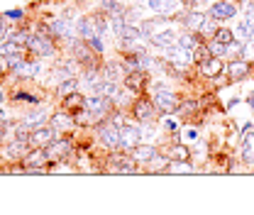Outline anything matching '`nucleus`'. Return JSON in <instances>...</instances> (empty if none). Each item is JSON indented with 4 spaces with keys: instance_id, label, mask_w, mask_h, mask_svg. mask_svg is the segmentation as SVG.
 Masks as SVG:
<instances>
[{
    "instance_id": "obj_1",
    "label": "nucleus",
    "mask_w": 254,
    "mask_h": 215,
    "mask_svg": "<svg viewBox=\"0 0 254 215\" xmlns=\"http://www.w3.org/2000/svg\"><path fill=\"white\" fill-rule=\"evenodd\" d=\"M152 103H154V108H157L159 113H174V110H179V98H176V93L171 91H164V88H159L154 93V98H152Z\"/></svg>"
},
{
    "instance_id": "obj_2",
    "label": "nucleus",
    "mask_w": 254,
    "mask_h": 215,
    "mask_svg": "<svg viewBox=\"0 0 254 215\" xmlns=\"http://www.w3.org/2000/svg\"><path fill=\"white\" fill-rule=\"evenodd\" d=\"M98 137L108 149H118L120 147V125L115 123H103L98 127Z\"/></svg>"
},
{
    "instance_id": "obj_3",
    "label": "nucleus",
    "mask_w": 254,
    "mask_h": 215,
    "mask_svg": "<svg viewBox=\"0 0 254 215\" xmlns=\"http://www.w3.org/2000/svg\"><path fill=\"white\" fill-rule=\"evenodd\" d=\"M118 39L123 42V47H127V49H139L147 39H144V32L142 30H137V27H129V25H125L123 30L118 32Z\"/></svg>"
},
{
    "instance_id": "obj_4",
    "label": "nucleus",
    "mask_w": 254,
    "mask_h": 215,
    "mask_svg": "<svg viewBox=\"0 0 254 215\" xmlns=\"http://www.w3.org/2000/svg\"><path fill=\"white\" fill-rule=\"evenodd\" d=\"M73 57H76V62H81L86 69H95V62H98V52H95L93 47L83 39V42H76L73 44Z\"/></svg>"
},
{
    "instance_id": "obj_5",
    "label": "nucleus",
    "mask_w": 254,
    "mask_h": 215,
    "mask_svg": "<svg viewBox=\"0 0 254 215\" xmlns=\"http://www.w3.org/2000/svg\"><path fill=\"white\" fill-rule=\"evenodd\" d=\"M83 108H86V110H91V113L95 115V120H98V118L108 115V110H110V98H105L103 93H93V95H88V98H86Z\"/></svg>"
},
{
    "instance_id": "obj_6",
    "label": "nucleus",
    "mask_w": 254,
    "mask_h": 215,
    "mask_svg": "<svg viewBox=\"0 0 254 215\" xmlns=\"http://www.w3.org/2000/svg\"><path fill=\"white\" fill-rule=\"evenodd\" d=\"M169 62L174 64L179 71H186L190 64H193V54H190V49H186V47L174 44V47L169 49Z\"/></svg>"
},
{
    "instance_id": "obj_7",
    "label": "nucleus",
    "mask_w": 254,
    "mask_h": 215,
    "mask_svg": "<svg viewBox=\"0 0 254 215\" xmlns=\"http://www.w3.org/2000/svg\"><path fill=\"white\" fill-rule=\"evenodd\" d=\"M22 161H25V169H44L52 159H49V152L44 147H32L30 152L22 156Z\"/></svg>"
},
{
    "instance_id": "obj_8",
    "label": "nucleus",
    "mask_w": 254,
    "mask_h": 215,
    "mask_svg": "<svg viewBox=\"0 0 254 215\" xmlns=\"http://www.w3.org/2000/svg\"><path fill=\"white\" fill-rule=\"evenodd\" d=\"M54 140H57V130H54V127H42V125H39V127L32 130L30 144L32 147H44V149H47Z\"/></svg>"
},
{
    "instance_id": "obj_9",
    "label": "nucleus",
    "mask_w": 254,
    "mask_h": 215,
    "mask_svg": "<svg viewBox=\"0 0 254 215\" xmlns=\"http://www.w3.org/2000/svg\"><path fill=\"white\" fill-rule=\"evenodd\" d=\"M27 47H30L34 54H39V57H52V54H54V42H52V37H47V34H32Z\"/></svg>"
},
{
    "instance_id": "obj_10",
    "label": "nucleus",
    "mask_w": 254,
    "mask_h": 215,
    "mask_svg": "<svg viewBox=\"0 0 254 215\" xmlns=\"http://www.w3.org/2000/svg\"><path fill=\"white\" fill-rule=\"evenodd\" d=\"M125 88L132 93H142L147 88V71H142V69L129 71L125 76Z\"/></svg>"
},
{
    "instance_id": "obj_11",
    "label": "nucleus",
    "mask_w": 254,
    "mask_h": 215,
    "mask_svg": "<svg viewBox=\"0 0 254 215\" xmlns=\"http://www.w3.org/2000/svg\"><path fill=\"white\" fill-rule=\"evenodd\" d=\"M142 140V132L137 127H120V149L125 152H132Z\"/></svg>"
},
{
    "instance_id": "obj_12",
    "label": "nucleus",
    "mask_w": 254,
    "mask_h": 215,
    "mask_svg": "<svg viewBox=\"0 0 254 215\" xmlns=\"http://www.w3.org/2000/svg\"><path fill=\"white\" fill-rule=\"evenodd\" d=\"M154 103L152 100H137L134 103V108H132V113H134V118L139 120V123L144 125H152V120H154Z\"/></svg>"
},
{
    "instance_id": "obj_13",
    "label": "nucleus",
    "mask_w": 254,
    "mask_h": 215,
    "mask_svg": "<svg viewBox=\"0 0 254 215\" xmlns=\"http://www.w3.org/2000/svg\"><path fill=\"white\" fill-rule=\"evenodd\" d=\"M47 152H49V159H52V161L68 159V154H71V142H68V140H54V142L47 147Z\"/></svg>"
},
{
    "instance_id": "obj_14",
    "label": "nucleus",
    "mask_w": 254,
    "mask_h": 215,
    "mask_svg": "<svg viewBox=\"0 0 254 215\" xmlns=\"http://www.w3.org/2000/svg\"><path fill=\"white\" fill-rule=\"evenodd\" d=\"M152 44H157L161 49H171L174 44H179V37L174 30H159L152 34Z\"/></svg>"
},
{
    "instance_id": "obj_15",
    "label": "nucleus",
    "mask_w": 254,
    "mask_h": 215,
    "mask_svg": "<svg viewBox=\"0 0 254 215\" xmlns=\"http://www.w3.org/2000/svg\"><path fill=\"white\" fill-rule=\"evenodd\" d=\"M250 73V62L247 59H237V62L227 64V78L230 81H242Z\"/></svg>"
},
{
    "instance_id": "obj_16",
    "label": "nucleus",
    "mask_w": 254,
    "mask_h": 215,
    "mask_svg": "<svg viewBox=\"0 0 254 215\" xmlns=\"http://www.w3.org/2000/svg\"><path fill=\"white\" fill-rule=\"evenodd\" d=\"M132 156H134V161H137V164H152L159 154H157V149H154L152 144H137V147L132 149Z\"/></svg>"
},
{
    "instance_id": "obj_17",
    "label": "nucleus",
    "mask_w": 254,
    "mask_h": 215,
    "mask_svg": "<svg viewBox=\"0 0 254 215\" xmlns=\"http://www.w3.org/2000/svg\"><path fill=\"white\" fill-rule=\"evenodd\" d=\"M73 115L68 113V110H62V113H54V118H52V127L57 130V132H68V130H73Z\"/></svg>"
},
{
    "instance_id": "obj_18",
    "label": "nucleus",
    "mask_w": 254,
    "mask_h": 215,
    "mask_svg": "<svg viewBox=\"0 0 254 215\" xmlns=\"http://www.w3.org/2000/svg\"><path fill=\"white\" fill-rule=\"evenodd\" d=\"M186 27L190 32H208L210 25H208V17L203 12H189L186 15Z\"/></svg>"
},
{
    "instance_id": "obj_19",
    "label": "nucleus",
    "mask_w": 254,
    "mask_h": 215,
    "mask_svg": "<svg viewBox=\"0 0 254 215\" xmlns=\"http://www.w3.org/2000/svg\"><path fill=\"white\" fill-rule=\"evenodd\" d=\"M179 5H181V0H149V7L159 15H174Z\"/></svg>"
},
{
    "instance_id": "obj_20",
    "label": "nucleus",
    "mask_w": 254,
    "mask_h": 215,
    "mask_svg": "<svg viewBox=\"0 0 254 215\" xmlns=\"http://www.w3.org/2000/svg\"><path fill=\"white\" fill-rule=\"evenodd\" d=\"M113 169L118 174H134L137 171V161H134V156H115L113 159Z\"/></svg>"
},
{
    "instance_id": "obj_21",
    "label": "nucleus",
    "mask_w": 254,
    "mask_h": 215,
    "mask_svg": "<svg viewBox=\"0 0 254 215\" xmlns=\"http://www.w3.org/2000/svg\"><path fill=\"white\" fill-rule=\"evenodd\" d=\"M200 71H203V76H208V78H218L222 73V62L218 57H210L208 62L200 64Z\"/></svg>"
},
{
    "instance_id": "obj_22",
    "label": "nucleus",
    "mask_w": 254,
    "mask_h": 215,
    "mask_svg": "<svg viewBox=\"0 0 254 215\" xmlns=\"http://www.w3.org/2000/svg\"><path fill=\"white\" fill-rule=\"evenodd\" d=\"M125 76H127V71L120 64H108L103 78H105V81H115V83H125Z\"/></svg>"
},
{
    "instance_id": "obj_23",
    "label": "nucleus",
    "mask_w": 254,
    "mask_h": 215,
    "mask_svg": "<svg viewBox=\"0 0 254 215\" xmlns=\"http://www.w3.org/2000/svg\"><path fill=\"white\" fill-rule=\"evenodd\" d=\"M83 103H86V98H83L81 93H76V91L68 93V95H64V108H66L71 115H73L76 110H81V108H83Z\"/></svg>"
},
{
    "instance_id": "obj_24",
    "label": "nucleus",
    "mask_w": 254,
    "mask_h": 215,
    "mask_svg": "<svg viewBox=\"0 0 254 215\" xmlns=\"http://www.w3.org/2000/svg\"><path fill=\"white\" fill-rule=\"evenodd\" d=\"M235 12H237V7H235L232 2H225V0H222V2H215V5H213V17H218V20H230Z\"/></svg>"
},
{
    "instance_id": "obj_25",
    "label": "nucleus",
    "mask_w": 254,
    "mask_h": 215,
    "mask_svg": "<svg viewBox=\"0 0 254 215\" xmlns=\"http://www.w3.org/2000/svg\"><path fill=\"white\" fill-rule=\"evenodd\" d=\"M78 34H81V39H86V42H91V39H95V37H100V34L95 32L93 17H83V20L78 22Z\"/></svg>"
},
{
    "instance_id": "obj_26",
    "label": "nucleus",
    "mask_w": 254,
    "mask_h": 215,
    "mask_svg": "<svg viewBox=\"0 0 254 215\" xmlns=\"http://www.w3.org/2000/svg\"><path fill=\"white\" fill-rule=\"evenodd\" d=\"M235 37H237V39H240L242 44H247V42H250V39L254 37V27L250 25V20H247V17H245V20H242V22L237 25V30H235Z\"/></svg>"
},
{
    "instance_id": "obj_27",
    "label": "nucleus",
    "mask_w": 254,
    "mask_h": 215,
    "mask_svg": "<svg viewBox=\"0 0 254 215\" xmlns=\"http://www.w3.org/2000/svg\"><path fill=\"white\" fill-rule=\"evenodd\" d=\"M166 174H193V166H190L189 161H179V159H171L169 164H166V169H164Z\"/></svg>"
},
{
    "instance_id": "obj_28",
    "label": "nucleus",
    "mask_w": 254,
    "mask_h": 215,
    "mask_svg": "<svg viewBox=\"0 0 254 215\" xmlns=\"http://www.w3.org/2000/svg\"><path fill=\"white\" fill-rule=\"evenodd\" d=\"M242 154H245V161L254 164V132L245 135V142H242Z\"/></svg>"
},
{
    "instance_id": "obj_29",
    "label": "nucleus",
    "mask_w": 254,
    "mask_h": 215,
    "mask_svg": "<svg viewBox=\"0 0 254 215\" xmlns=\"http://www.w3.org/2000/svg\"><path fill=\"white\" fill-rule=\"evenodd\" d=\"M190 54H193V62L195 64H203V62H208V59L213 57V52H210V47H208V44H198Z\"/></svg>"
},
{
    "instance_id": "obj_30",
    "label": "nucleus",
    "mask_w": 254,
    "mask_h": 215,
    "mask_svg": "<svg viewBox=\"0 0 254 215\" xmlns=\"http://www.w3.org/2000/svg\"><path fill=\"white\" fill-rule=\"evenodd\" d=\"M12 54H20V44L12 42V39H2L0 42V57H12Z\"/></svg>"
},
{
    "instance_id": "obj_31",
    "label": "nucleus",
    "mask_w": 254,
    "mask_h": 215,
    "mask_svg": "<svg viewBox=\"0 0 254 215\" xmlns=\"http://www.w3.org/2000/svg\"><path fill=\"white\" fill-rule=\"evenodd\" d=\"M44 118H47V110L39 108V110H34V113H30V115L25 118V123L30 125V127H39V125L44 123Z\"/></svg>"
},
{
    "instance_id": "obj_32",
    "label": "nucleus",
    "mask_w": 254,
    "mask_h": 215,
    "mask_svg": "<svg viewBox=\"0 0 254 215\" xmlns=\"http://www.w3.org/2000/svg\"><path fill=\"white\" fill-rule=\"evenodd\" d=\"M169 159H179V161H189V149L186 144H174L169 149Z\"/></svg>"
},
{
    "instance_id": "obj_33",
    "label": "nucleus",
    "mask_w": 254,
    "mask_h": 215,
    "mask_svg": "<svg viewBox=\"0 0 254 215\" xmlns=\"http://www.w3.org/2000/svg\"><path fill=\"white\" fill-rule=\"evenodd\" d=\"M215 42H220V44H225V47L230 49V47H232V42H235V32L218 30V32H215Z\"/></svg>"
},
{
    "instance_id": "obj_34",
    "label": "nucleus",
    "mask_w": 254,
    "mask_h": 215,
    "mask_svg": "<svg viewBox=\"0 0 254 215\" xmlns=\"http://www.w3.org/2000/svg\"><path fill=\"white\" fill-rule=\"evenodd\" d=\"M15 140H22V142H30V137H32V130H30V125L27 123H20L15 130Z\"/></svg>"
},
{
    "instance_id": "obj_35",
    "label": "nucleus",
    "mask_w": 254,
    "mask_h": 215,
    "mask_svg": "<svg viewBox=\"0 0 254 215\" xmlns=\"http://www.w3.org/2000/svg\"><path fill=\"white\" fill-rule=\"evenodd\" d=\"M37 71H39V66H37L34 62H22L20 64V69H17V73L25 76V78H27V76H34Z\"/></svg>"
},
{
    "instance_id": "obj_36",
    "label": "nucleus",
    "mask_w": 254,
    "mask_h": 215,
    "mask_svg": "<svg viewBox=\"0 0 254 215\" xmlns=\"http://www.w3.org/2000/svg\"><path fill=\"white\" fill-rule=\"evenodd\" d=\"M76 83H78V81H76L73 76H66V78H64V83L59 86V93H62V95H68V93H73V91H76Z\"/></svg>"
},
{
    "instance_id": "obj_37",
    "label": "nucleus",
    "mask_w": 254,
    "mask_h": 215,
    "mask_svg": "<svg viewBox=\"0 0 254 215\" xmlns=\"http://www.w3.org/2000/svg\"><path fill=\"white\" fill-rule=\"evenodd\" d=\"M179 44H181V47H186V49H190V52H193V49H195V47H198L200 42H198V39H195L193 34H181V37H179Z\"/></svg>"
},
{
    "instance_id": "obj_38",
    "label": "nucleus",
    "mask_w": 254,
    "mask_h": 215,
    "mask_svg": "<svg viewBox=\"0 0 254 215\" xmlns=\"http://www.w3.org/2000/svg\"><path fill=\"white\" fill-rule=\"evenodd\" d=\"M103 10L108 15H123V7L115 2V0H103Z\"/></svg>"
},
{
    "instance_id": "obj_39",
    "label": "nucleus",
    "mask_w": 254,
    "mask_h": 215,
    "mask_svg": "<svg viewBox=\"0 0 254 215\" xmlns=\"http://www.w3.org/2000/svg\"><path fill=\"white\" fill-rule=\"evenodd\" d=\"M208 47H210L213 57H225V54H227V47H225V44H220V42H215V39H213Z\"/></svg>"
},
{
    "instance_id": "obj_40",
    "label": "nucleus",
    "mask_w": 254,
    "mask_h": 215,
    "mask_svg": "<svg viewBox=\"0 0 254 215\" xmlns=\"http://www.w3.org/2000/svg\"><path fill=\"white\" fill-rule=\"evenodd\" d=\"M245 59H254V39L247 42V52H245Z\"/></svg>"
},
{
    "instance_id": "obj_41",
    "label": "nucleus",
    "mask_w": 254,
    "mask_h": 215,
    "mask_svg": "<svg viewBox=\"0 0 254 215\" xmlns=\"http://www.w3.org/2000/svg\"><path fill=\"white\" fill-rule=\"evenodd\" d=\"M7 132H10V125L5 123V120H0V140H2V137H5Z\"/></svg>"
},
{
    "instance_id": "obj_42",
    "label": "nucleus",
    "mask_w": 254,
    "mask_h": 215,
    "mask_svg": "<svg viewBox=\"0 0 254 215\" xmlns=\"http://www.w3.org/2000/svg\"><path fill=\"white\" fill-rule=\"evenodd\" d=\"M245 17L250 20V25L254 27V7H250V10H245Z\"/></svg>"
},
{
    "instance_id": "obj_43",
    "label": "nucleus",
    "mask_w": 254,
    "mask_h": 215,
    "mask_svg": "<svg viewBox=\"0 0 254 215\" xmlns=\"http://www.w3.org/2000/svg\"><path fill=\"white\" fill-rule=\"evenodd\" d=\"M17 100H27V103H34V98L27 95V93H17Z\"/></svg>"
},
{
    "instance_id": "obj_44",
    "label": "nucleus",
    "mask_w": 254,
    "mask_h": 215,
    "mask_svg": "<svg viewBox=\"0 0 254 215\" xmlns=\"http://www.w3.org/2000/svg\"><path fill=\"white\" fill-rule=\"evenodd\" d=\"M181 5H184V7H193V5H195V0H181Z\"/></svg>"
},
{
    "instance_id": "obj_45",
    "label": "nucleus",
    "mask_w": 254,
    "mask_h": 215,
    "mask_svg": "<svg viewBox=\"0 0 254 215\" xmlns=\"http://www.w3.org/2000/svg\"><path fill=\"white\" fill-rule=\"evenodd\" d=\"M250 108H252V110H254V93H252V95H250Z\"/></svg>"
},
{
    "instance_id": "obj_46",
    "label": "nucleus",
    "mask_w": 254,
    "mask_h": 215,
    "mask_svg": "<svg viewBox=\"0 0 254 215\" xmlns=\"http://www.w3.org/2000/svg\"><path fill=\"white\" fill-rule=\"evenodd\" d=\"M0 120H5V113H2V108H0Z\"/></svg>"
},
{
    "instance_id": "obj_47",
    "label": "nucleus",
    "mask_w": 254,
    "mask_h": 215,
    "mask_svg": "<svg viewBox=\"0 0 254 215\" xmlns=\"http://www.w3.org/2000/svg\"><path fill=\"white\" fill-rule=\"evenodd\" d=\"M2 71H5V64H0V73H2Z\"/></svg>"
},
{
    "instance_id": "obj_48",
    "label": "nucleus",
    "mask_w": 254,
    "mask_h": 215,
    "mask_svg": "<svg viewBox=\"0 0 254 215\" xmlns=\"http://www.w3.org/2000/svg\"><path fill=\"white\" fill-rule=\"evenodd\" d=\"M0 105H2V93H0Z\"/></svg>"
}]
</instances>
